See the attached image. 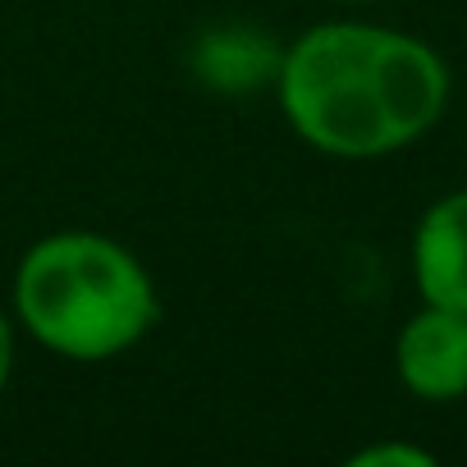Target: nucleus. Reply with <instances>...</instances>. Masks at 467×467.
<instances>
[{
  "label": "nucleus",
  "mask_w": 467,
  "mask_h": 467,
  "mask_svg": "<svg viewBox=\"0 0 467 467\" xmlns=\"http://www.w3.org/2000/svg\"><path fill=\"white\" fill-rule=\"evenodd\" d=\"M348 467H435V453L421 444H403V440H380L367 444L348 458Z\"/></svg>",
  "instance_id": "nucleus-6"
},
{
  "label": "nucleus",
  "mask_w": 467,
  "mask_h": 467,
  "mask_svg": "<svg viewBox=\"0 0 467 467\" xmlns=\"http://www.w3.org/2000/svg\"><path fill=\"white\" fill-rule=\"evenodd\" d=\"M412 280L421 303L467 312V188L421 211L412 229Z\"/></svg>",
  "instance_id": "nucleus-4"
},
{
  "label": "nucleus",
  "mask_w": 467,
  "mask_h": 467,
  "mask_svg": "<svg viewBox=\"0 0 467 467\" xmlns=\"http://www.w3.org/2000/svg\"><path fill=\"white\" fill-rule=\"evenodd\" d=\"M449 65L412 33L317 24L280 56L275 97L294 133L339 161H376L421 142L449 106Z\"/></svg>",
  "instance_id": "nucleus-1"
},
{
  "label": "nucleus",
  "mask_w": 467,
  "mask_h": 467,
  "mask_svg": "<svg viewBox=\"0 0 467 467\" xmlns=\"http://www.w3.org/2000/svg\"><path fill=\"white\" fill-rule=\"evenodd\" d=\"M394 371L412 399L458 403L467 394V312L421 303L394 339Z\"/></svg>",
  "instance_id": "nucleus-3"
},
{
  "label": "nucleus",
  "mask_w": 467,
  "mask_h": 467,
  "mask_svg": "<svg viewBox=\"0 0 467 467\" xmlns=\"http://www.w3.org/2000/svg\"><path fill=\"white\" fill-rule=\"evenodd\" d=\"M285 47L262 37L248 24H220L197 37L192 47V74L215 92H248L257 83H275Z\"/></svg>",
  "instance_id": "nucleus-5"
},
{
  "label": "nucleus",
  "mask_w": 467,
  "mask_h": 467,
  "mask_svg": "<svg viewBox=\"0 0 467 467\" xmlns=\"http://www.w3.org/2000/svg\"><path fill=\"white\" fill-rule=\"evenodd\" d=\"M344 5H367V0H344Z\"/></svg>",
  "instance_id": "nucleus-8"
},
{
  "label": "nucleus",
  "mask_w": 467,
  "mask_h": 467,
  "mask_svg": "<svg viewBox=\"0 0 467 467\" xmlns=\"http://www.w3.org/2000/svg\"><path fill=\"white\" fill-rule=\"evenodd\" d=\"M15 321L69 362H106L147 339L161 321V298L124 244L92 229H60L19 257Z\"/></svg>",
  "instance_id": "nucleus-2"
},
{
  "label": "nucleus",
  "mask_w": 467,
  "mask_h": 467,
  "mask_svg": "<svg viewBox=\"0 0 467 467\" xmlns=\"http://www.w3.org/2000/svg\"><path fill=\"white\" fill-rule=\"evenodd\" d=\"M10 376H15V321L0 307V399L10 389Z\"/></svg>",
  "instance_id": "nucleus-7"
}]
</instances>
